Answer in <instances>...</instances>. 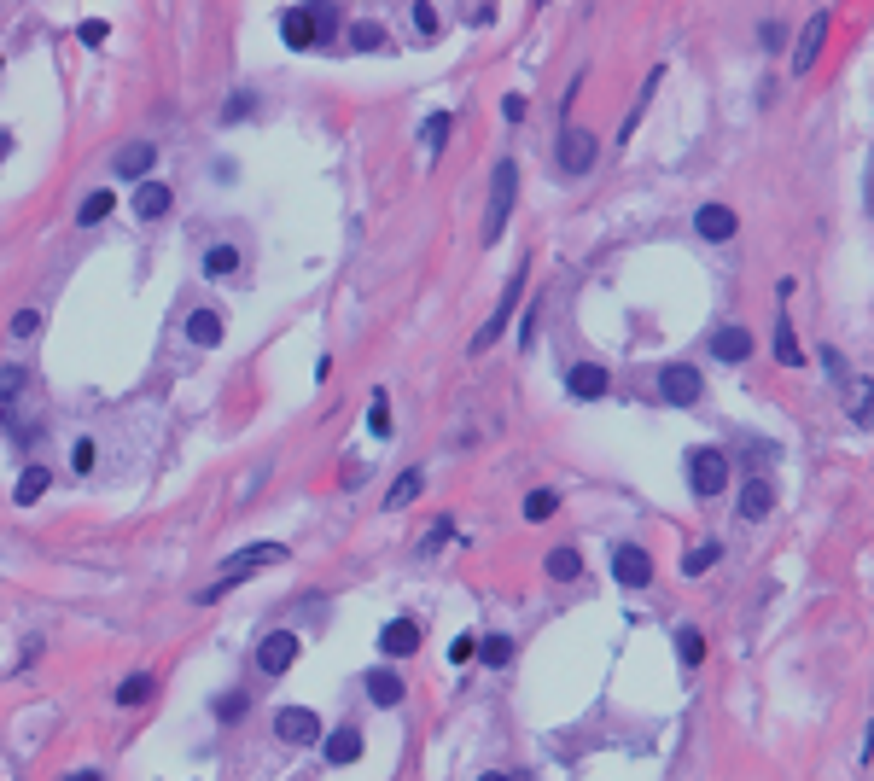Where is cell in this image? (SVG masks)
I'll return each instance as SVG.
<instances>
[{
    "label": "cell",
    "instance_id": "1",
    "mask_svg": "<svg viewBox=\"0 0 874 781\" xmlns=\"http://www.w3.org/2000/svg\"><path fill=\"white\" fill-rule=\"evenodd\" d=\"M257 566H286V543H245V548H234V554L222 560V578L210 583V589H199L193 601H199V607H216V601H222L228 589H239Z\"/></svg>",
    "mask_w": 874,
    "mask_h": 781
},
{
    "label": "cell",
    "instance_id": "2",
    "mask_svg": "<svg viewBox=\"0 0 874 781\" xmlns=\"http://www.w3.org/2000/svg\"><path fill=\"white\" fill-rule=\"evenodd\" d=\"M513 199H519V164H513V158H502V164H496V181H490V210H484V245H496V239L507 234Z\"/></svg>",
    "mask_w": 874,
    "mask_h": 781
},
{
    "label": "cell",
    "instance_id": "3",
    "mask_svg": "<svg viewBox=\"0 0 874 781\" xmlns=\"http://www.w3.org/2000/svg\"><path fill=\"white\" fill-rule=\"evenodd\" d=\"M688 484H694V496H723L729 490V449H711V443H700V449H688Z\"/></svg>",
    "mask_w": 874,
    "mask_h": 781
},
{
    "label": "cell",
    "instance_id": "4",
    "mask_svg": "<svg viewBox=\"0 0 874 781\" xmlns=\"http://www.w3.org/2000/svg\"><path fill=\"white\" fill-rule=\"evenodd\" d=\"M822 368L834 374V391L845 397V408H851V420H857V426L869 432V426H874V397H863V379H857L851 368H845V356H840V350H822Z\"/></svg>",
    "mask_w": 874,
    "mask_h": 781
},
{
    "label": "cell",
    "instance_id": "5",
    "mask_svg": "<svg viewBox=\"0 0 874 781\" xmlns=\"http://www.w3.org/2000/svg\"><path fill=\"white\" fill-rule=\"evenodd\" d=\"M525 280H531V263H519V269H513V280H507V292H502V304H496V315H490V321L478 327V339H472V356H484L490 344L502 339L507 315H513V309H519V298H525Z\"/></svg>",
    "mask_w": 874,
    "mask_h": 781
},
{
    "label": "cell",
    "instance_id": "6",
    "mask_svg": "<svg viewBox=\"0 0 874 781\" xmlns=\"http://www.w3.org/2000/svg\"><path fill=\"white\" fill-rule=\"evenodd\" d=\"M659 397L671 408H694L706 397V379H700V368H688V362H671V368H659Z\"/></svg>",
    "mask_w": 874,
    "mask_h": 781
},
{
    "label": "cell",
    "instance_id": "7",
    "mask_svg": "<svg viewBox=\"0 0 874 781\" xmlns=\"http://www.w3.org/2000/svg\"><path fill=\"white\" fill-rule=\"evenodd\" d=\"M274 741H286V747H315V741H321V717L309 712V706H280V712H274Z\"/></svg>",
    "mask_w": 874,
    "mask_h": 781
},
{
    "label": "cell",
    "instance_id": "8",
    "mask_svg": "<svg viewBox=\"0 0 874 781\" xmlns=\"http://www.w3.org/2000/svg\"><path fill=\"white\" fill-rule=\"evenodd\" d=\"M298 653H303V642L292 636V630H269V636L257 642V665H263V677H286V671L298 665Z\"/></svg>",
    "mask_w": 874,
    "mask_h": 781
},
{
    "label": "cell",
    "instance_id": "9",
    "mask_svg": "<svg viewBox=\"0 0 874 781\" xmlns=\"http://www.w3.org/2000/svg\"><path fill=\"white\" fill-rule=\"evenodd\" d=\"M595 152H601V140L589 135V129H577V123L560 129V170L566 175H589L595 170Z\"/></svg>",
    "mask_w": 874,
    "mask_h": 781
},
{
    "label": "cell",
    "instance_id": "10",
    "mask_svg": "<svg viewBox=\"0 0 874 781\" xmlns=\"http://www.w3.org/2000/svg\"><path fill=\"white\" fill-rule=\"evenodd\" d=\"M612 578L630 583V589H647V583H653V554L636 548V543H618L612 548Z\"/></svg>",
    "mask_w": 874,
    "mask_h": 781
},
{
    "label": "cell",
    "instance_id": "11",
    "mask_svg": "<svg viewBox=\"0 0 874 781\" xmlns=\"http://www.w3.org/2000/svg\"><path fill=\"white\" fill-rule=\"evenodd\" d=\"M770 513H775V478L752 473L746 484H740V519L758 525V519H770Z\"/></svg>",
    "mask_w": 874,
    "mask_h": 781
},
{
    "label": "cell",
    "instance_id": "12",
    "mask_svg": "<svg viewBox=\"0 0 874 781\" xmlns=\"http://www.w3.org/2000/svg\"><path fill=\"white\" fill-rule=\"evenodd\" d=\"M379 653L385 659H414L420 653V618H391L379 630Z\"/></svg>",
    "mask_w": 874,
    "mask_h": 781
},
{
    "label": "cell",
    "instance_id": "13",
    "mask_svg": "<svg viewBox=\"0 0 874 781\" xmlns=\"http://www.w3.org/2000/svg\"><path fill=\"white\" fill-rule=\"evenodd\" d=\"M280 41H286L292 53H309V47H321V30H315L309 6H286V12H280Z\"/></svg>",
    "mask_w": 874,
    "mask_h": 781
},
{
    "label": "cell",
    "instance_id": "14",
    "mask_svg": "<svg viewBox=\"0 0 874 781\" xmlns=\"http://www.w3.org/2000/svg\"><path fill=\"white\" fill-rule=\"evenodd\" d=\"M822 41H828V12H810L805 30H799V47H793V70H799V76H810V70H816Z\"/></svg>",
    "mask_w": 874,
    "mask_h": 781
},
{
    "label": "cell",
    "instance_id": "15",
    "mask_svg": "<svg viewBox=\"0 0 874 781\" xmlns=\"http://www.w3.org/2000/svg\"><path fill=\"white\" fill-rule=\"evenodd\" d=\"M735 228H740V216L729 210V204H700V210H694V234L711 239V245L735 239Z\"/></svg>",
    "mask_w": 874,
    "mask_h": 781
},
{
    "label": "cell",
    "instance_id": "16",
    "mask_svg": "<svg viewBox=\"0 0 874 781\" xmlns=\"http://www.w3.org/2000/svg\"><path fill=\"white\" fill-rule=\"evenodd\" d=\"M566 391H572L577 403H595V397L612 391V374H606L601 362H577L572 374H566Z\"/></svg>",
    "mask_w": 874,
    "mask_h": 781
},
{
    "label": "cell",
    "instance_id": "17",
    "mask_svg": "<svg viewBox=\"0 0 874 781\" xmlns=\"http://www.w3.org/2000/svg\"><path fill=\"white\" fill-rule=\"evenodd\" d=\"M152 164H158V146H152V140H129V146L111 158V170L123 175V181H146Z\"/></svg>",
    "mask_w": 874,
    "mask_h": 781
},
{
    "label": "cell",
    "instance_id": "18",
    "mask_svg": "<svg viewBox=\"0 0 874 781\" xmlns=\"http://www.w3.org/2000/svg\"><path fill=\"white\" fill-rule=\"evenodd\" d=\"M129 204H135V216H140V222H164V216H169V204H175V193H169L164 181H140V187H135V199H129Z\"/></svg>",
    "mask_w": 874,
    "mask_h": 781
},
{
    "label": "cell",
    "instance_id": "19",
    "mask_svg": "<svg viewBox=\"0 0 874 781\" xmlns=\"http://www.w3.org/2000/svg\"><path fill=\"white\" fill-rule=\"evenodd\" d=\"M711 356L729 362V368H740V362L752 356V333H746V327H717V333H711Z\"/></svg>",
    "mask_w": 874,
    "mask_h": 781
},
{
    "label": "cell",
    "instance_id": "20",
    "mask_svg": "<svg viewBox=\"0 0 874 781\" xmlns=\"http://www.w3.org/2000/svg\"><path fill=\"white\" fill-rule=\"evenodd\" d=\"M362 688H368V700H373V706H385V712H391V706H403V677H397L391 665H373Z\"/></svg>",
    "mask_w": 874,
    "mask_h": 781
},
{
    "label": "cell",
    "instance_id": "21",
    "mask_svg": "<svg viewBox=\"0 0 874 781\" xmlns=\"http://www.w3.org/2000/svg\"><path fill=\"white\" fill-rule=\"evenodd\" d=\"M362 747H368V741H362V729H356V723H338L333 735H327V764H338V770H344V764H356V758H362Z\"/></svg>",
    "mask_w": 874,
    "mask_h": 781
},
{
    "label": "cell",
    "instance_id": "22",
    "mask_svg": "<svg viewBox=\"0 0 874 781\" xmlns=\"http://www.w3.org/2000/svg\"><path fill=\"white\" fill-rule=\"evenodd\" d=\"M187 339L204 344V350H216V344L228 339V321H222L216 309H193V315H187Z\"/></svg>",
    "mask_w": 874,
    "mask_h": 781
},
{
    "label": "cell",
    "instance_id": "23",
    "mask_svg": "<svg viewBox=\"0 0 874 781\" xmlns=\"http://www.w3.org/2000/svg\"><path fill=\"white\" fill-rule=\"evenodd\" d=\"M542 572H548L554 583H577L583 578V554H577V548H554V554L542 560Z\"/></svg>",
    "mask_w": 874,
    "mask_h": 781
},
{
    "label": "cell",
    "instance_id": "24",
    "mask_svg": "<svg viewBox=\"0 0 874 781\" xmlns=\"http://www.w3.org/2000/svg\"><path fill=\"white\" fill-rule=\"evenodd\" d=\"M47 478H53L47 467H30V473H24L18 484H12V502H18V508H30V502H41V496H47Z\"/></svg>",
    "mask_w": 874,
    "mask_h": 781
},
{
    "label": "cell",
    "instance_id": "25",
    "mask_svg": "<svg viewBox=\"0 0 874 781\" xmlns=\"http://www.w3.org/2000/svg\"><path fill=\"white\" fill-rule=\"evenodd\" d=\"M152 694H158L152 671H135V677H123V688H117V706H146Z\"/></svg>",
    "mask_w": 874,
    "mask_h": 781
},
{
    "label": "cell",
    "instance_id": "26",
    "mask_svg": "<svg viewBox=\"0 0 874 781\" xmlns=\"http://www.w3.org/2000/svg\"><path fill=\"white\" fill-rule=\"evenodd\" d=\"M111 210H117V193H105V187H100V193H88V199H82V210H76V222H82V228H100V222L111 216Z\"/></svg>",
    "mask_w": 874,
    "mask_h": 781
},
{
    "label": "cell",
    "instance_id": "27",
    "mask_svg": "<svg viewBox=\"0 0 874 781\" xmlns=\"http://www.w3.org/2000/svg\"><path fill=\"white\" fill-rule=\"evenodd\" d=\"M449 129H455V117H449V111H432V117L420 123V146L437 158V152H443V140H449Z\"/></svg>",
    "mask_w": 874,
    "mask_h": 781
},
{
    "label": "cell",
    "instance_id": "28",
    "mask_svg": "<svg viewBox=\"0 0 874 781\" xmlns=\"http://www.w3.org/2000/svg\"><path fill=\"white\" fill-rule=\"evenodd\" d=\"M723 560V543H700V548H688L682 554V578H700V572H711Z\"/></svg>",
    "mask_w": 874,
    "mask_h": 781
},
{
    "label": "cell",
    "instance_id": "29",
    "mask_svg": "<svg viewBox=\"0 0 874 781\" xmlns=\"http://www.w3.org/2000/svg\"><path fill=\"white\" fill-rule=\"evenodd\" d=\"M368 432L373 438H391V391H385V385L368 397Z\"/></svg>",
    "mask_w": 874,
    "mask_h": 781
},
{
    "label": "cell",
    "instance_id": "30",
    "mask_svg": "<svg viewBox=\"0 0 874 781\" xmlns=\"http://www.w3.org/2000/svg\"><path fill=\"white\" fill-rule=\"evenodd\" d=\"M775 362H781V368H805V350H799V339H793L787 321H775Z\"/></svg>",
    "mask_w": 874,
    "mask_h": 781
},
{
    "label": "cell",
    "instance_id": "31",
    "mask_svg": "<svg viewBox=\"0 0 874 781\" xmlns=\"http://www.w3.org/2000/svg\"><path fill=\"white\" fill-rule=\"evenodd\" d=\"M245 706H251V694H245V688H228V694H216V700H210L216 723H239V717H245Z\"/></svg>",
    "mask_w": 874,
    "mask_h": 781
},
{
    "label": "cell",
    "instance_id": "32",
    "mask_svg": "<svg viewBox=\"0 0 874 781\" xmlns=\"http://www.w3.org/2000/svg\"><path fill=\"white\" fill-rule=\"evenodd\" d=\"M234 269H239V251H234V245H210V251H204V274H210V280H228Z\"/></svg>",
    "mask_w": 874,
    "mask_h": 781
},
{
    "label": "cell",
    "instance_id": "33",
    "mask_svg": "<svg viewBox=\"0 0 874 781\" xmlns=\"http://www.w3.org/2000/svg\"><path fill=\"white\" fill-rule=\"evenodd\" d=\"M420 490H426V473H403V478H397V484H391V496H385V508H391V513H397V508H408V502H414Z\"/></svg>",
    "mask_w": 874,
    "mask_h": 781
},
{
    "label": "cell",
    "instance_id": "34",
    "mask_svg": "<svg viewBox=\"0 0 874 781\" xmlns=\"http://www.w3.org/2000/svg\"><path fill=\"white\" fill-rule=\"evenodd\" d=\"M350 47H356V53H379V47H385V24H373V18L350 24Z\"/></svg>",
    "mask_w": 874,
    "mask_h": 781
},
{
    "label": "cell",
    "instance_id": "35",
    "mask_svg": "<svg viewBox=\"0 0 874 781\" xmlns=\"http://www.w3.org/2000/svg\"><path fill=\"white\" fill-rule=\"evenodd\" d=\"M554 513H560V496H554V490H531V496H525V519H531V525L554 519Z\"/></svg>",
    "mask_w": 874,
    "mask_h": 781
},
{
    "label": "cell",
    "instance_id": "36",
    "mask_svg": "<svg viewBox=\"0 0 874 781\" xmlns=\"http://www.w3.org/2000/svg\"><path fill=\"white\" fill-rule=\"evenodd\" d=\"M676 659H682V665H700V659H706V636H700V630H676Z\"/></svg>",
    "mask_w": 874,
    "mask_h": 781
},
{
    "label": "cell",
    "instance_id": "37",
    "mask_svg": "<svg viewBox=\"0 0 874 781\" xmlns=\"http://www.w3.org/2000/svg\"><path fill=\"white\" fill-rule=\"evenodd\" d=\"M408 12H414V30H420V35H437V30H443V18H437L432 0H414Z\"/></svg>",
    "mask_w": 874,
    "mask_h": 781
},
{
    "label": "cell",
    "instance_id": "38",
    "mask_svg": "<svg viewBox=\"0 0 874 781\" xmlns=\"http://www.w3.org/2000/svg\"><path fill=\"white\" fill-rule=\"evenodd\" d=\"M478 653H484V665H507V659H513V642H507V636H484Z\"/></svg>",
    "mask_w": 874,
    "mask_h": 781
},
{
    "label": "cell",
    "instance_id": "39",
    "mask_svg": "<svg viewBox=\"0 0 874 781\" xmlns=\"http://www.w3.org/2000/svg\"><path fill=\"white\" fill-rule=\"evenodd\" d=\"M41 333V309H18L12 315V339H35Z\"/></svg>",
    "mask_w": 874,
    "mask_h": 781
},
{
    "label": "cell",
    "instance_id": "40",
    "mask_svg": "<svg viewBox=\"0 0 874 781\" xmlns=\"http://www.w3.org/2000/svg\"><path fill=\"white\" fill-rule=\"evenodd\" d=\"M449 537H455V525H449V519H432V531H426V543H420V554H437V548L449 543Z\"/></svg>",
    "mask_w": 874,
    "mask_h": 781
},
{
    "label": "cell",
    "instance_id": "41",
    "mask_svg": "<svg viewBox=\"0 0 874 781\" xmlns=\"http://www.w3.org/2000/svg\"><path fill=\"white\" fill-rule=\"evenodd\" d=\"M88 467H94V443L76 438V443H70V473H88Z\"/></svg>",
    "mask_w": 874,
    "mask_h": 781
},
{
    "label": "cell",
    "instance_id": "42",
    "mask_svg": "<svg viewBox=\"0 0 874 781\" xmlns=\"http://www.w3.org/2000/svg\"><path fill=\"white\" fill-rule=\"evenodd\" d=\"M251 105H257L251 94H234V100H228V111H222V123H245V117H251Z\"/></svg>",
    "mask_w": 874,
    "mask_h": 781
},
{
    "label": "cell",
    "instance_id": "43",
    "mask_svg": "<svg viewBox=\"0 0 874 781\" xmlns=\"http://www.w3.org/2000/svg\"><path fill=\"white\" fill-rule=\"evenodd\" d=\"M309 18H315L321 41H327V35H333V24H338V6H309Z\"/></svg>",
    "mask_w": 874,
    "mask_h": 781
},
{
    "label": "cell",
    "instance_id": "44",
    "mask_svg": "<svg viewBox=\"0 0 874 781\" xmlns=\"http://www.w3.org/2000/svg\"><path fill=\"white\" fill-rule=\"evenodd\" d=\"M472 653H478V636H461V642L449 647V665H467Z\"/></svg>",
    "mask_w": 874,
    "mask_h": 781
},
{
    "label": "cell",
    "instance_id": "45",
    "mask_svg": "<svg viewBox=\"0 0 874 781\" xmlns=\"http://www.w3.org/2000/svg\"><path fill=\"white\" fill-rule=\"evenodd\" d=\"M105 35H111V30H105L100 18H88V24H82V47H100Z\"/></svg>",
    "mask_w": 874,
    "mask_h": 781
},
{
    "label": "cell",
    "instance_id": "46",
    "mask_svg": "<svg viewBox=\"0 0 874 781\" xmlns=\"http://www.w3.org/2000/svg\"><path fill=\"white\" fill-rule=\"evenodd\" d=\"M537 315L542 309H525V321H519V344H525V350H531V339H537Z\"/></svg>",
    "mask_w": 874,
    "mask_h": 781
},
{
    "label": "cell",
    "instance_id": "47",
    "mask_svg": "<svg viewBox=\"0 0 874 781\" xmlns=\"http://www.w3.org/2000/svg\"><path fill=\"white\" fill-rule=\"evenodd\" d=\"M502 117H507V123H525V100H519V94H507V100H502Z\"/></svg>",
    "mask_w": 874,
    "mask_h": 781
},
{
    "label": "cell",
    "instance_id": "48",
    "mask_svg": "<svg viewBox=\"0 0 874 781\" xmlns=\"http://www.w3.org/2000/svg\"><path fill=\"white\" fill-rule=\"evenodd\" d=\"M467 24H478V30L496 24V6H467Z\"/></svg>",
    "mask_w": 874,
    "mask_h": 781
},
{
    "label": "cell",
    "instance_id": "49",
    "mask_svg": "<svg viewBox=\"0 0 874 781\" xmlns=\"http://www.w3.org/2000/svg\"><path fill=\"white\" fill-rule=\"evenodd\" d=\"M65 781H105L100 770H82V776H65Z\"/></svg>",
    "mask_w": 874,
    "mask_h": 781
},
{
    "label": "cell",
    "instance_id": "50",
    "mask_svg": "<svg viewBox=\"0 0 874 781\" xmlns=\"http://www.w3.org/2000/svg\"><path fill=\"white\" fill-rule=\"evenodd\" d=\"M6 152H12V135H6V129H0V158H6Z\"/></svg>",
    "mask_w": 874,
    "mask_h": 781
},
{
    "label": "cell",
    "instance_id": "51",
    "mask_svg": "<svg viewBox=\"0 0 874 781\" xmlns=\"http://www.w3.org/2000/svg\"><path fill=\"white\" fill-rule=\"evenodd\" d=\"M478 781H513V776H502V770H490V776H478Z\"/></svg>",
    "mask_w": 874,
    "mask_h": 781
}]
</instances>
